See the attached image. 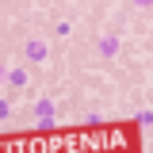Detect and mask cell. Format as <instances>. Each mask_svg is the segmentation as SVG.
I'll return each mask as SVG.
<instances>
[{"instance_id": "1", "label": "cell", "mask_w": 153, "mask_h": 153, "mask_svg": "<svg viewBox=\"0 0 153 153\" xmlns=\"http://www.w3.org/2000/svg\"><path fill=\"white\" fill-rule=\"evenodd\" d=\"M35 123H38V130H54L57 126V119H54V100H38L35 103Z\"/></svg>"}, {"instance_id": "2", "label": "cell", "mask_w": 153, "mask_h": 153, "mask_svg": "<svg viewBox=\"0 0 153 153\" xmlns=\"http://www.w3.org/2000/svg\"><path fill=\"white\" fill-rule=\"evenodd\" d=\"M23 54H27V61H46V42L42 38H27V46H23Z\"/></svg>"}, {"instance_id": "3", "label": "cell", "mask_w": 153, "mask_h": 153, "mask_svg": "<svg viewBox=\"0 0 153 153\" xmlns=\"http://www.w3.org/2000/svg\"><path fill=\"white\" fill-rule=\"evenodd\" d=\"M115 54H119V35L111 31V35H103V38H100V57H103V61H111Z\"/></svg>"}, {"instance_id": "4", "label": "cell", "mask_w": 153, "mask_h": 153, "mask_svg": "<svg viewBox=\"0 0 153 153\" xmlns=\"http://www.w3.org/2000/svg\"><path fill=\"white\" fill-rule=\"evenodd\" d=\"M4 80H8L12 88H19V92H23V88H27V69H8V73H4Z\"/></svg>"}, {"instance_id": "5", "label": "cell", "mask_w": 153, "mask_h": 153, "mask_svg": "<svg viewBox=\"0 0 153 153\" xmlns=\"http://www.w3.org/2000/svg\"><path fill=\"white\" fill-rule=\"evenodd\" d=\"M54 31H57V35H61V38H65V35H73V23H65V19H61V23H57Z\"/></svg>"}, {"instance_id": "6", "label": "cell", "mask_w": 153, "mask_h": 153, "mask_svg": "<svg viewBox=\"0 0 153 153\" xmlns=\"http://www.w3.org/2000/svg\"><path fill=\"white\" fill-rule=\"evenodd\" d=\"M134 123H142V126H146V123H153V111H138V115H134Z\"/></svg>"}, {"instance_id": "7", "label": "cell", "mask_w": 153, "mask_h": 153, "mask_svg": "<svg viewBox=\"0 0 153 153\" xmlns=\"http://www.w3.org/2000/svg\"><path fill=\"white\" fill-rule=\"evenodd\" d=\"M12 115V107H8V100H0V119H8Z\"/></svg>"}, {"instance_id": "8", "label": "cell", "mask_w": 153, "mask_h": 153, "mask_svg": "<svg viewBox=\"0 0 153 153\" xmlns=\"http://www.w3.org/2000/svg\"><path fill=\"white\" fill-rule=\"evenodd\" d=\"M4 73H8V69H4V65H0V80H4Z\"/></svg>"}]
</instances>
